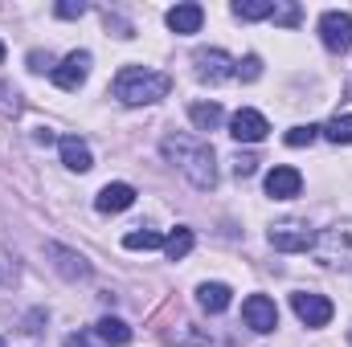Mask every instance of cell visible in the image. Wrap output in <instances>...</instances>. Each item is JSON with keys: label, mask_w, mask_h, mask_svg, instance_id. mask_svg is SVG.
Instances as JSON below:
<instances>
[{"label": "cell", "mask_w": 352, "mask_h": 347, "mask_svg": "<svg viewBox=\"0 0 352 347\" xmlns=\"http://www.w3.org/2000/svg\"><path fill=\"white\" fill-rule=\"evenodd\" d=\"M320 41H324L328 53H349V45H352V16L349 12H340V8L324 12L320 16Z\"/></svg>", "instance_id": "cell-6"}, {"label": "cell", "mask_w": 352, "mask_h": 347, "mask_svg": "<svg viewBox=\"0 0 352 347\" xmlns=\"http://www.w3.org/2000/svg\"><path fill=\"white\" fill-rule=\"evenodd\" d=\"M230 298H234V290H230L226 282H201V286H197V302H201V311H209V315H221V311L230 307Z\"/></svg>", "instance_id": "cell-14"}, {"label": "cell", "mask_w": 352, "mask_h": 347, "mask_svg": "<svg viewBox=\"0 0 352 347\" xmlns=\"http://www.w3.org/2000/svg\"><path fill=\"white\" fill-rule=\"evenodd\" d=\"M29 70H33V74H45V70L54 74V53H41V49H33V53H29Z\"/></svg>", "instance_id": "cell-28"}, {"label": "cell", "mask_w": 352, "mask_h": 347, "mask_svg": "<svg viewBox=\"0 0 352 347\" xmlns=\"http://www.w3.org/2000/svg\"><path fill=\"white\" fill-rule=\"evenodd\" d=\"M291 311L303 327H328L332 323V302L316 290H295L291 294Z\"/></svg>", "instance_id": "cell-5"}, {"label": "cell", "mask_w": 352, "mask_h": 347, "mask_svg": "<svg viewBox=\"0 0 352 347\" xmlns=\"http://www.w3.org/2000/svg\"><path fill=\"white\" fill-rule=\"evenodd\" d=\"M242 319H246V327H250V331L266 335V331H274V327H278V307H274L266 294H250V298L242 302Z\"/></svg>", "instance_id": "cell-8"}, {"label": "cell", "mask_w": 352, "mask_h": 347, "mask_svg": "<svg viewBox=\"0 0 352 347\" xmlns=\"http://www.w3.org/2000/svg\"><path fill=\"white\" fill-rule=\"evenodd\" d=\"M123 250H164V237L156 229H131L123 237Z\"/></svg>", "instance_id": "cell-20"}, {"label": "cell", "mask_w": 352, "mask_h": 347, "mask_svg": "<svg viewBox=\"0 0 352 347\" xmlns=\"http://www.w3.org/2000/svg\"><path fill=\"white\" fill-rule=\"evenodd\" d=\"M188 119H192V127H197V131H217L226 115H221V106H217V102H192V106H188Z\"/></svg>", "instance_id": "cell-18"}, {"label": "cell", "mask_w": 352, "mask_h": 347, "mask_svg": "<svg viewBox=\"0 0 352 347\" xmlns=\"http://www.w3.org/2000/svg\"><path fill=\"white\" fill-rule=\"evenodd\" d=\"M164 21H168V29H173V33L184 37V33H197V29H201L205 8H201V4H176V8H168V16H164Z\"/></svg>", "instance_id": "cell-15"}, {"label": "cell", "mask_w": 352, "mask_h": 347, "mask_svg": "<svg viewBox=\"0 0 352 347\" xmlns=\"http://www.w3.org/2000/svg\"><path fill=\"white\" fill-rule=\"evenodd\" d=\"M45 319H50V315H45V311H33V315H29V319H25V331H29V335H37V331H41V323H45Z\"/></svg>", "instance_id": "cell-30"}, {"label": "cell", "mask_w": 352, "mask_h": 347, "mask_svg": "<svg viewBox=\"0 0 352 347\" xmlns=\"http://www.w3.org/2000/svg\"><path fill=\"white\" fill-rule=\"evenodd\" d=\"M254 172H258V156H254V152H238V156H234V176L246 180V176H254Z\"/></svg>", "instance_id": "cell-26"}, {"label": "cell", "mask_w": 352, "mask_h": 347, "mask_svg": "<svg viewBox=\"0 0 352 347\" xmlns=\"http://www.w3.org/2000/svg\"><path fill=\"white\" fill-rule=\"evenodd\" d=\"M230 135L238 139V143H263L266 135H270V123H266L258 110H250V106H242L234 119H230Z\"/></svg>", "instance_id": "cell-9"}, {"label": "cell", "mask_w": 352, "mask_h": 347, "mask_svg": "<svg viewBox=\"0 0 352 347\" xmlns=\"http://www.w3.org/2000/svg\"><path fill=\"white\" fill-rule=\"evenodd\" d=\"M87 74H90V53L87 49H74L62 66H54V82L62 90H78L87 82Z\"/></svg>", "instance_id": "cell-10"}, {"label": "cell", "mask_w": 352, "mask_h": 347, "mask_svg": "<svg viewBox=\"0 0 352 347\" xmlns=\"http://www.w3.org/2000/svg\"><path fill=\"white\" fill-rule=\"evenodd\" d=\"M21 110H25L21 94H16V90L8 86V82H0V115H4V119H16Z\"/></svg>", "instance_id": "cell-24"}, {"label": "cell", "mask_w": 352, "mask_h": 347, "mask_svg": "<svg viewBox=\"0 0 352 347\" xmlns=\"http://www.w3.org/2000/svg\"><path fill=\"white\" fill-rule=\"evenodd\" d=\"M234 74H238L242 82H258V78H263V58H258V53H250L246 62H238V66H234Z\"/></svg>", "instance_id": "cell-25"}, {"label": "cell", "mask_w": 352, "mask_h": 347, "mask_svg": "<svg viewBox=\"0 0 352 347\" xmlns=\"http://www.w3.org/2000/svg\"><path fill=\"white\" fill-rule=\"evenodd\" d=\"M66 347H94V344H90V335L74 331V335H66Z\"/></svg>", "instance_id": "cell-32"}, {"label": "cell", "mask_w": 352, "mask_h": 347, "mask_svg": "<svg viewBox=\"0 0 352 347\" xmlns=\"http://www.w3.org/2000/svg\"><path fill=\"white\" fill-rule=\"evenodd\" d=\"M45 254L54 258V270H58L62 278H70V282L90 278V261L82 258V254H74V250H66V246H58V241H50V246H45Z\"/></svg>", "instance_id": "cell-11"}, {"label": "cell", "mask_w": 352, "mask_h": 347, "mask_svg": "<svg viewBox=\"0 0 352 347\" xmlns=\"http://www.w3.org/2000/svg\"><path fill=\"white\" fill-rule=\"evenodd\" d=\"M94 335H98L102 344H111V347H127L131 344V327H127L123 319H115V315H102V319L94 323Z\"/></svg>", "instance_id": "cell-17"}, {"label": "cell", "mask_w": 352, "mask_h": 347, "mask_svg": "<svg viewBox=\"0 0 352 347\" xmlns=\"http://www.w3.org/2000/svg\"><path fill=\"white\" fill-rule=\"evenodd\" d=\"M111 90H115V98H119L123 106H152V102L168 98L173 78L160 74V70H148V66H123V70L115 74Z\"/></svg>", "instance_id": "cell-2"}, {"label": "cell", "mask_w": 352, "mask_h": 347, "mask_svg": "<svg viewBox=\"0 0 352 347\" xmlns=\"http://www.w3.org/2000/svg\"><path fill=\"white\" fill-rule=\"evenodd\" d=\"M270 8H274V0H238L234 16L238 21H263V16H270Z\"/></svg>", "instance_id": "cell-21"}, {"label": "cell", "mask_w": 352, "mask_h": 347, "mask_svg": "<svg viewBox=\"0 0 352 347\" xmlns=\"http://www.w3.org/2000/svg\"><path fill=\"white\" fill-rule=\"evenodd\" d=\"M270 246H274L278 254H307V250L316 246V233H311V225H303V221H278V225L270 229Z\"/></svg>", "instance_id": "cell-4"}, {"label": "cell", "mask_w": 352, "mask_h": 347, "mask_svg": "<svg viewBox=\"0 0 352 347\" xmlns=\"http://www.w3.org/2000/svg\"><path fill=\"white\" fill-rule=\"evenodd\" d=\"M33 143L50 147V143H54V131H50V127H37V131H33Z\"/></svg>", "instance_id": "cell-31"}, {"label": "cell", "mask_w": 352, "mask_h": 347, "mask_svg": "<svg viewBox=\"0 0 352 347\" xmlns=\"http://www.w3.org/2000/svg\"><path fill=\"white\" fill-rule=\"evenodd\" d=\"M0 62H4V45H0Z\"/></svg>", "instance_id": "cell-33"}, {"label": "cell", "mask_w": 352, "mask_h": 347, "mask_svg": "<svg viewBox=\"0 0 352 347\" xmlns=\"http://www.w3.org/2000/svg\"><path fill=\"white\" fill-rule=\"evenodd\" d=\"M160 152H164V160H168V164H176L180 172L192 180V188L209 192V188L217 184V164H213V147H209L205 139H192V135H164Z\"/></svg>", "instance_id": "cell-1"}, {"label": "cell", "mask_w": 352, "mask_h": 347, "mask_svg": "<svg viewBox=\"0 0 352 347\" xmlns=\"http://www.w3.org/2000/svg\"><path fill=\"white\" fill-rule=\"evenodd\" d=\"M349 339H352V335H349Z\"/></svg>", "instance_id": "cell-35"}, {"label": "cell", "mask_w": 352, "mask_h": 347, "mask_svg": "<svg viewBox=\"0 0 352 347\" xmlns=\"http://www.w3.org/2000/svg\"><path fill=\"white\" fill-rule=\"evenodd\" d=\"M270 21L274 25H283V29H295L299 21H303V12H299V4H291V0H274V8H270Z\"/></svg>", "instance_id": "cell-22"}, {"label": "cell", "mask_w": 352, "mask_h": 347, "mask_svg": "<svg viewBox=\"0 0 352 347\" xmlns=\"http://www.w3.org/2000/svg\"><path fill=\"white\" fill-rule=\"evenodd\" d=\"M0 347H4V339H0Z\"/></svg>", "instance_id": "cell-34"}, {"label": "cell", "mask_w": 352, "mask_h": 347, "mask_svg": "<svg viewBox=\"0 0 352 347\" xmlns=\"http://www.w3.org/2000/svg\"><path fill=\"white\" fill-rule=\"evenodd\" d=\"M135 204V188L131 184H107V188H98V196H94V208L98 213H123V208H131Z\"/></svg>", "instance_id": "cell-13"}, {"label": "cell", "mask_w": 352, "mask_h": 347, "mask_svg": "<svg viewBox=\"0 0 352 347\" xmlns=\"http://www.w3.org/2000/svg\"><path fill=\"white\" fill-rule=\"evenodd\" d=\"M303 192V176L295 172V168H274V172L266 176V196H274V200H295Z\"/></svg>", "instance_id": "cell-12"}, {"label": "cell", "mask_w": 352, "mask_h": 347, "mask_svg": "<svg viewBox=\"0 0 352 347\" xmlns=\"http://www.w3.org/2000/svg\"><path fill=\"white\" fill-rule=\"evenodd\" d=\"M54 12H58L62 21H74V16H82V12H87V4H82V0H62Z\"/></svg>", "instance_id": "cell-29"}, {"label": "cell", "mask_w": 352, "mask_h": 347, "mask_svg": "<svg viewBox=\"0 0 352 347\" xmlns=\"http://www.w3.org/2000/svg\"><path fill=\"white\" fill-rule=\"evenodd\" d=\"M311 254L320 265H332V270H352V225H332V229H324L320 237H316V246H311Z\"/></svg>", "instance_id": "cell-3"}, {"label": "cell", "mask_w": 352, "mask_h": 347, "mask_svg": "<svg viewBox=\"0 0 352 347\" xmlns=\"http://www.w3.org/2000/svg\"><path fill=\"white\" fill-rule=\"evenodd\" d=\"M62 164H66L70 172H90V168H94V156H90V147L78 135H66V139H62Z\"/></svg>", "instance_id": "cell-16"}, {"label": "cell", "mask_w": 352, "mask_h": 347, "mask_svg": "<svg viewBox=\"0 0 352 347\" xmlns=\"http://www.w3.org/2000/svg\"><path fill=\"white\" fill-rule=\"evenodd\" d=\"M324 135H328L332 143H352V115H336V119H328Z\"/></svg>", "instance_id": "cell-23"}, {"label": "cell", "mask_w": 352, "mask_h": 347, "mask_svg": "<svg viewBox=\"0 0 352 347\" xmlns=\"http://www.w3.org/2000/svg\"><path fill=\"white\" fill-rule=\"evenodd\" d=\"M192 66H197V78H201V82L217 86V82L234 78V66H238V62H234L226 49H197V53H192Z\"/></svg>", "instance_id": "cell-7"}, {"label": "cell", "mask_w": 352, "mask_h": 347, "mask_svg": "<svg viewBox=\"0 0 352 347\" xmlns=\"http://www.w3.org/2000/svg\"><path fill=\"white\" fill-rule=\"evenodd\" d=\"M192 241H197L192 229H184V225L173 229V237H164V254H168V261H184L188 254H192Z\"/></svg>", "instance_id": "cell-19"}, {"label": "cell", "mask_w": 352, "mask_h": 347, "mask_svg": "<svg viewBox=\"0 0 352 347\" xmlns=\"http://www.w3.org/2000/svg\"><path fill=\"white\" fill-rule=\"evenodd\" d=\"M316 135H320V127H311V123H307V127H291V131H287V147H307Z\"/></svg>", "instance_id": "cell-27"}]
</instances>
